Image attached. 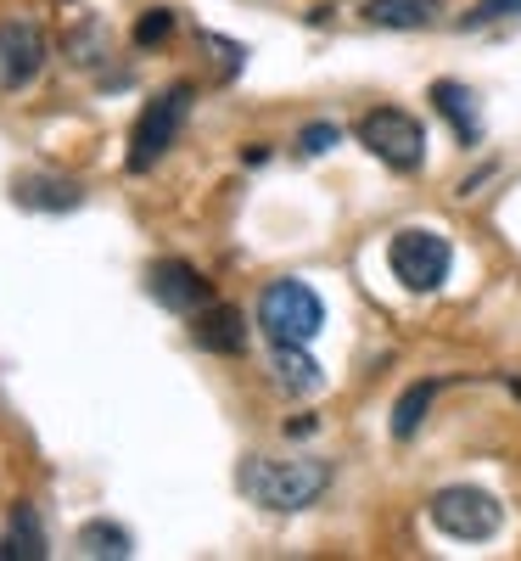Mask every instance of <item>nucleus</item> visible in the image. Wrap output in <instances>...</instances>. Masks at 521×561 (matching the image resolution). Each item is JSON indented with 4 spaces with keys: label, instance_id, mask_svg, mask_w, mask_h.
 Listing matches in <instances>:
<instances>
[{
    "label": "nucleus",
    "instance_id": "2eb2a0df",
    "mask_svg": "<svg viewBox=\"0 0 521 561\" xmlns=\"http://www.w3.org/2000/svg\"><path fill=\"white\" fill-rule=\"evenodd\" d=\"M79 550L96 556V561H124V556L135 550V539H129L118 523H84V528H79Z\"/></svg>",
    "mask_w": 521,
    "mask_h": 561
},
{
    "label": "nucleus",
    "instance_id": "f3484780",
    "mask_svg": "<svg viewBox=\"0 0 521 561\" xmlns=\"http://www.w3.org/2000/svg\"><path fill=\"white\" fill-rule=\"evenodd\" d=\"M505 18H521V0H477V7L460 18V28H488V23H505Z\"/></svg>",
    "mask_w": 521,
    "mask_h": 561
},
{
    "label": "nucleus",
    "instance_id": "0eeeda50",
    "mask_svg": "<svg viewBox=\"0 0 521 561\" xmlns=\"http://www.w3.org/2000/svg\"><path fill=\"white\" fill-rule=\"evenodd\" d=\"M39 68H45V34L28 18H7L0 23V84L23 90Z\"/></svg>",
    "mask_w": 521,
    "mask_h": 561
},
{
    "label": "nucleus",
    "instance_id": "6ab92c4d",
    "mask_svg": "<svg viewBox=\"0 0 521 561\" xmlns=\"http://www.w3.org/2000/svg\"><path fill=\"white\" fill-rule=\"evenodd\" d=\"M169 34H174V12H169V7L140 12V23H135V45H163Z\"/></svg>",
    "mask_w": 521,
    "mask_h": 561
},
{
    "label": "nucleus",
    "instance_id": "1a4fd4ad",
    "mask_svg": "<svg viewBox=\"0 0 521 561\" xmlns=\"http://www.w3.org/2000/svg\"><path fill=\"white\" fill-rule=\"evenodd\" d=\"M192 337H197V348H208V354H242V348H247V314L235 309V304H202Z\"/></svg>",
    "mask_w": 521,
    "mask_h": 561
},
{
    "label": "nucleus",
    "instance_id": "ddd939ff",
    "mask_svg": "<svg viewBox=\"0 0 521 561\" xmlns=\"http://www.w3.org/2000/svg\"><path fill=\"white\" fill-rule=\"evenodd\" d=\"M438 12H443L438 0H370L364 7V18L375 28H426Z\"/></svg>",
    "mask_w": 521,
    "mask_h": 561
},
{
    "label": "nucleus",
    "instance_id": "39448f33",
    "mask_svg": "<svg viewBox=\"0 0 521 561\" xmlns=\"http://www.w3.org/2000/svg\"><path fill=\"white\" fill-rule=\"evenodd\" d=\"M387 259H393V275L404 280L409 293H438L443 280H449V270H454L449 237H443V230H426V225L398 230L393 248H387Z\"/></svg>",
    "mask_w": 521,
    "mask_h": 561
},
{
    "label": "nucleus",
    "instance_id": "20e7f679",
    "mask_svg": "<svg viewBox=\"0 0 521 561\" xmlns=\"http://www.w3.org/2000/svg\"><path fill=\"white\" fill-rule=\"evenodd\" d=\"M185 113H192V84H169L163 96L147 102V113L135 118V135H129V174H147L185 129Z\"/></svg>",
    "mask_w": 521,
    "mask_h": 561
},
{
    "label": "nucleus",
    "instance_id": "7ed1b4c3",
    "mask_svg": "<svg viewBox=\"0 0 521 561\" xmlns=\"http://www.w3.org/2000/svg\"><path fill=\"white\" fill-rule=\"evenodd\" d=\"M426 511H432V528H438V534L465 539V545L494 539L499 523H505V505H499L488 489H477V483H449V489H438Z\"/></svg>",
    "mask_w": 521,
    "mask_h": 561
},
{
    "label": "nucleus",
    "instance_id": "9b49d317",
    "mask_svg": "<svg viewBox=\"0 0 521 561\" xmlns=\"http://www.w3.org/2000/svg\"><path fill=\"white\" fill-rule=\"evenodd\" d=\"M432 107L454 124V140H460V147H477V140H483V113H477V96H471L465 84L438 79V84H432Z\"/></svg>",
    "mask_w": 521,
    "mask_h": 561
},
{
    "label": "nucleus",
    "instance_id": "4468645a",
    "mask_svg": "<svg viewBox=\"0 0 521 561\" xmlns=\"http://www.w3.org/2000/svg\"><path fill=\"white\" fill-rule=\"evenodd\" d=\"M45 556V528L34 517V505H18L12 511V534L0 539V561H39Z\"/></svg>",
    "mask_w": 521,
    "mask_h": 561
},
{
    "label": "nucleus",
    "instance_id": "6e6552de",
    "mask_svg": "<svg viewBox=\"0 0 521 561\" xmlns=\"http://www.w3.org/2000/svg\"><path fill=\"white\" fill-rule=\"evenodd\" d=\"M147 293H152L169 314H197V309L208 304V280H202V270H192L185 259H163V264H152V275H147Z\"/></svg>",
    "mask_w": 521,
    "mask_h": 561
},
{
    "label": "nucleus",
    "instance_id": "9d476101",
    "mask_svg": "<svg viewBox=\"0 0 521 561\" xmlns=\"http://www.w3.org/2000/svg\"><path fill=\"white\" fill-rule=\"evenodd\" d=\"M12 197H18V208H39V214H73L84 203L79 180H62V174H18Z\"/></svg>",
    "mask_w": 521,
    "mask_h": 561
},
{
    "label": "nucleus",
    "instance_id": "dca6fc26",
    "mask_svg": "<svg viewBox=\"0 0 521 561\" xmlns=\"http://www.w3.org/2000/svg\"><path fill=\"white\" fill-rule=\"evenodd\" d=\"M432 382H415V388H404V399L393 404V438H415L420 433V421H426V410H432Z\"/></svg>",
    "mask_w": 521,
    "mask_h": 561
},
{
    "label": "nucleus",
    "instance_id": "423d86ee",
    "mask_svg": "<svg viewBox=\"0 0 521 561\" xmlns=\"http://www.w3.org/2000/svg\"><path fill=\"white\" fill-rule=\"evenodd\" d=\"M359 147H370V158H382L387 169L409 174L426 158V129L404 107H375L359 118Z\"/></svg>",
    "mask_w": 521,
    "mask_h": 561
},
{
    "label": "nucleus",
    "instance_id": "f257e3e1",
    "mask_svg": "<svg viewBox=\"0 0 521 561\" xmlns=\"http://www.w3.org/2000/svg\"><path fill=\"white\" fill-rule=\"evenodd\" d=\"M235 483H242V494L264 511H303L331 489V466L314 460V455H298V460L253 455L242 472H235Z\"/></svg>",
    "mask_w": 521,
    "mask_h": 561
},
{
    "label": "nucleus",
    "instance_id": "a211bd4d",
    "mask_svg": "<svg viewBox=\"0 0 521 561\" xmlns=\"http://www.w3.org/2000/svg\"><path fill=\"white\" fill-rule=\"evenodd\" d=\"M337 140H343V129L337 124H309V129H298V158H325L331 147H337Z\"/></svg>",
    "mask_w": 521,
    "mask_h": 561
},
{
    "label": "nucleus",
    "instance_id": "aec40b11",
    "mask_svg": "<svg viewBox=\"0 0 521 561\" xmlns=\"http://www.w3.org/2000/svg\"><path fill=\"white\" fill-rule=\"evenodd\" d=\"M287 433L303 438V433H314V421H309V415H292V421H287Z\"/></svg>",
    "mask_w": 521,
    "mask_h": 561
},
{
    "label": "nucleus",
    "instance_id": "f8f14e48",
    "mask_svg": "<svg viewBox=\"0 0 521 561\" xmlns=\"http://www.w3.org/2000/svg\"><path fill=\"white\" fill-rule=\"evenodd\" d=\"M275 382L287 393H314L325 382V370L309 359V343H275Z\"/></svg>",
    "mask_w": 521,
    "mask_h": 561
},
{
    "label": "nucleus",
    "instance_id": "f03ea898",
    "mask_svg": "<svg viewBox=\"0 0 521 561\" xmlns=\"http://www.w3.org/2000/svg\"><path fill=\"white\" fill-rule=\"evenodd\" d=\"M258 325L269 343H314L325 325V304L309 280H269L258 298Z\"/></svg>",
    "mask_w": 521,
    "mask_h": 561
}]
</instances>
